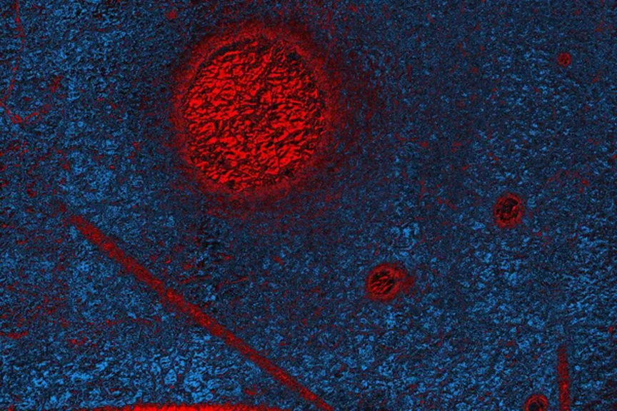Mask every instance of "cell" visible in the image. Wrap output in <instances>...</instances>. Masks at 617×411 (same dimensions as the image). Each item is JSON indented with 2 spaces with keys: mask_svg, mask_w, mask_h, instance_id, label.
Here are the masks:
<instances>
[{
  "mask_svg": "<svg viewBox=\"0 0 617 411\" xmlns=\"http://www.w3.org/2000/svg\"><path fill=\"white\" fill-rule=\"evenodd\" d=\"M548 399L542 394H533L526 400L523 410L527 411H541L548 408Z\"/></svg>",
  "mask_w": 617,
  "mask_h": 411,
  "instance_id": "cell-4",
  "label": "cell"
},
{
  "mask_svg": "<svg viewBox=\"0 0 617 411\" xmlns=\"http://www.w3.org/2000/svg\"><path fill=\"white\" fill-rule=\"evenodd\" d=\"M522 213L520 201L514 196L507 195L498 202L495 208V218L499 225L504 228L513 226Z\"/></svg>",
  "mask_w": 617,
  "mask_h": 411,
  "instance_id": "cell-2",
  "label": "cell"
},
{
  "mask_svg": "<svg viewBox=\"0 0 617 411\" xmlns=\"http://www.w3.org/2000/svg\"><path fill=\"white\" fill-rule=\"evenodd\" d=\"M558 387H560L561 410L570 408V378L568 370L567 354L565 347H561L558 352Z\"/></svg>",
  "mask_w": 617,
  "mask_h": 411,
  "instance_id": "cell-3",
  "label": "cell"
},
{
  "mask_svg": "<svg viewBox=\"0 0 617 411\" xmlns=\"http://www.w3.org/2000/svg\"><path fill=\"white\" fill-rule=\"evenodd\" d=\"M235 50L221 98L230 156L251 179L298 171L326 143L327 93L316 65L271 35H251Z\"/></svg>",
  "mask_w": 617,
  "mask_h": 411,
  "instance_id": "cell-1",
  "label": "cell"
}]
</instances>
